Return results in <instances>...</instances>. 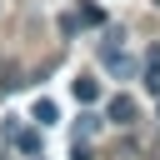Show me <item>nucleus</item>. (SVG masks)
<instances>
[{
	"instance_id": "1",
	"label": "nucleus",
	"mask_w": 160,
	"mask_h": 160,
	"mask_svg": "<svg viewBox=\"0 0 160 160\" xmlns=\"http://www.w3.org/2000/svg\"><path fill=\"white\" fill-rule=\"evenodd\" d=\"M105 120H115V125H135V120H140V105H135V95H115V100L105 105Z\"/></svg>"
},
{
	"instance_id": "2",
	"label": "nucleus",
	"mask_w": 160,
	"mask_h": 160,
	"mask_svg": "<svg viewBox=\"0 0 160 160\" xmlns=\"http://www.w3.org/2000/svg\"><path fill=\"white\" fill-rule=\"evenodd\" d=\"M100 65H105L115 80H130V75H140V60H130L125 50H120V55H110V60H100Z\"/></svg>"
},
{
	"instance_id": "3",
	"label": "nucleus",
	"mask_w": 160,
	"mask_h": 160,
	"mask_svg": "<svg viewBox=\"0 0 160 160\" xmlns=\"http://www.w3.org/2000/svg\"><path fill=\"white\" fill-rule=\"evenodd\" d=\"M10 140H15V150L40 155V130H20V125H10Z\"/></svg>"
},
{
	"instance_id": "4",
	"label": "nucleus",
	"mask_w": 160,
	"mask_h": 160,
	"mask_svg": "<svg viewBox=\"0 0 160 160\" xmlns=\"http://www.w3.org/2000/svg\"><path fill=\"white\" fill-rule=\"evenodd\" d=\"M120 45H125V30H115V25H105V35H100V60H110V55H120Z\"/></svg>"
},
{
	"instance_id": "5",
	"label": "nucleus",
	"mask_w": 160,
	"mask_h": 160,
	"mask_svg": "<svg viewBox=\"0 0 160 160\" xmlns=\"http://www.w3.org/2000/svg\"><path fill=\"white\" fill-rule=\"evenodd\" d=\"M75 100H80V105H95V100H100V80H95V75H80V80H75Z\"/></svg>"
},
{
	"instance_id": "6",
	"label": "nucleus",
	"mask_w": 160,
	"mask_h": 160,
	"mask_svg": "<svg viewBox=\"0 0 160 160\" xmlns=\"http://www.w3.org/2000/svg\"><path fill=\"white\" fill-rule=\"evenodd\" d=\"M75 20H80V25H90V30H95V25H100V30H105V10H100V5H95V0H85V5H80V10H75Z\"/></svg>"
},
{
	"instance_id": "7",
	"label": "nucleus",
	"mask_w": 160,
	"mask_h": 160,
	"mask_svg": "<svg viewBox=\"0 0 160 160\" xmlns=\"http://www.w3.org/2000/svg\"><path fill=\"white\" fill-rule=\"evenodd\" d=\"M145 90H150V95H160V50H150V55H145Z\"/></svg>"
},
{
	"instance_id": "8",
	"label": "nucleus",
	"mask_w": 160,
	"mask_h": 160,
	"mask_svg": "<svg viewBox=\"0 0 160 160\" xmlns=\"http://www.w3.org/2000/svg\"><path fill=\"white\" fill-rule=\"evenodd\" d=\"M30 120H35V125H55V120H60V110H55V100H35V110H30Z\"/></svg>"
},
{
	"instance_id": "9",
	"label": "nucleus",
	"mask_w": 160,
	"mask_h": 160,
	"mask_svg": "<svg viewBox=\"0 0 160 160\" xmlns=\"http://www.w3.org/2000/svg\"><path fill=\"white\" fill-rule=\"evenodd\" d=\"M95 130H100V115H80L75 120V140H90Z\"/></svg>"
},
{
	"instance_id": "10",
	"label": "nucleus",
	"mask_w": 160,
	"mask_h": 160,
	"mask_svg": "<svg viewBox=\"0 0 160 160\" xmlns=\"http://www.w3.org/2000/svg\"><path fill=\"white\" fill-rule=\"evenodd\" d=\"M75 160H95V155H90V145H85V140H75Z\"/></svg>"
},
{
	"instance_id": "11",
	"label": "nucleus",
	"mask_w": 160,
	"mask_h": 160,
	"mask_svg": "<svg viewBox=\"0 0 160 160\" xmlns=\"http://www.w3.org/2000/svg\"><path fill=\"white\" fill-rule=\"evenodd\" d=\"M155 5H160V0H155Z\"/></svg>"
}]
</instances>
